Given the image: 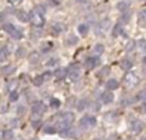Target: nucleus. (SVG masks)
Instances as JSON below:
<instances>
[{
	"instance_id": "1",
	"label": "nucleus",
	"mask_w": 146,
	"mask_h": 140,
	"mask_svg": "<svg viewBox=\"0 0 146 140\" xmlns=\"http://www.w3.org/2000/svg\"><path fill=\"white\" fill-rule=\"evenodd\" d=\"M44 14H45V8L42 5H37L28 14V21H31L35 27H42L45 25V17H44Z\"/></svg>"
},
{
	"instance_id": "2",
	"label": "nucleus",
	"mask_w": 146,
	"mask_h": 140,
	"mask_svg": "<svg viewBox=\"0 0 146 140\" xmlns=\"http://www.w3.org/2000/svg\"><path fill=\"white\" fill-rule=\"evenodd\" d=\"M73 120H74V115H73V113H71V112L63 113L56 126H58L59 129H62V130H63V129H67V127H69V126H71V123L73 122Z\"/></svg>"
},
{
	"instance_id": "3",
	"label": "nucleus",
	"mask_w": 146,
	"mask_h": 140,
	"mask_svg": "<svg viewBox=\"0 0 146 140\" xmlns=\"http://www.w3.org/2000/svg\"><path fill=\"white\" fill-rule=\"evenodd\" d=\"M3 28H4L5 32H8L13 39H15V40H19V39H22V36H23L22 31H19L17 27H15V26L10 25V23H7V25L3 26Z\"/></svg>"
},
{
	"instance_id": "4",
	"label": "nucleus",
	"mask_w": 146,
	"mask_h": 140,
	"mask_svg": "<svg viewBox=\"0 0 146 140\" xmlns=\"http://www.w3.org/2000/svg\"><path fill=\"white\" fill-rule=\"evenodd\" d=\"M124 84L128 87L136 86V85L139 84V76H137L136 73H133V72H129V73H127L126 77H124Z\"/></svg>"
},
{
	"instance_id": "5",
	"label": "nucleus",
	"mask_w": 146,
	"mask_h": 140,
	"mask_svg": "<svg viewBox=\"0 0 146 140\" xmlns=\"http://www.w3.org/2000/svg\"><path fill=\"white\" fill-rule=\"evenodd\" d=\"M80 125H81V127H83V129L92 127V126L96 125V120H95V117H92V116H85V117L81 118Z\"/></svg>"
},
{
	"instance_id": "6",
	"label": "nucleus",
	"mask_w": 146,
	"mask_h": 140,
	"mask_svg": "<svg viewBox=\"0 0 146 140\" xmlns=\"http://www.w3.org/2000/svg\"><path fill=\"white\" fill-rule=\"evenodd\" d=\"M67 73H68L69 79L74 81V80H77L78 77H80V75H81V71H80V68H78L77 66H74V64H72V66L69 67L68 69H67Z\"/></svg>"
},
{
	"instance_id": "7",
	"label": "nucleus",
	"mask_w": 146,
	"mask_h": 140,
	"mask_svg": "<svg viewBox=\"0 0 146 140\" xmlns=\"http://www.w3.org/2000/svg\"><path fill=\"white\" fill-rule=\"evenodd\" d=\"M109 28V21H103V22H100L98 25V27H96V33H98L99 36H103L104 33L106 32V30Z\"/></svg>"
},
{
	"instance_id": "8",
	"label": "nucleus",
	"mask_w": 146,
	"mask_h": 140,
	"mask_svg": "<svg viewBox=\"0 0 146 140\" xmlns=\"http://www.w3.org/2000/svg\"><path fill=\"white\" fill-rule=\"evenodd\" d=\"M44 111H45V104H44L42 102H35L32 104V113L33 115L40 116Z\"/></svg>"
},
{
	"instance_id": "9",
	"label": "nucleus",
	"mask_w": 146,
	"mask_h": 140,
	"mask_svg": "<svg viewBox=\"0 0 146 140\" xmlns=\"http://www.w3.org/2000/svg\"><path fill=\"white\" fill-rule=\"evenodd\" d=\"M131 130L136 134H140L142 130H144V122H141V121H135V122L131 125Z\"/></svg>"
},
{
	"instance_id": "10",
	"label": "nucleus",
	"mask_w": 146,
	"mask_h": 140,
	"mask_svg": "<svg viewBox=\"0 0 146 140\" xmlns=\"http://www.w3.org/2000/svg\"><path fill=\"white\" fill-rule=\"evenodd\" d=\"M100 63V62H99V58L98 57H92V58H88L87 61H86V63H85V66L87 67L88 69H91V68H95L96 66H98V64Z\"/></svg>"
},
{
	"instance_id": "11",
	"label": "nucleus",
	"mask_w": 146,
	"mask_h": 140,
	"mask_svg": "<svg viewBox=\"0 0 146 140\" xmlns=\"http://www.w3.org/2000/svg\"><path fill=\"white\" fill-rule=\"evenodd\" d=\"M101 102L105 103V104H108V103L113 102V94H111L110 91L103 93V94H101Z\"/></svg>"
},
{
	"instance_id": "12",
	"label": "nucleus",
	"mask_w": 146,
	"mask_h": 140,
	"mask_svg": "<svg viewBox=\"0 0 146 140\" xmlns=\"http://www.w3.org/2000/svg\"><path fill=\"white\" fill-rule=\"evenodd\" d=\"M66 30V26L63 25V23H54L53 25V32L55 33V35H59V33L62 32V31Z\"/></svg>"
},
{
	"instance_id": "13",
	"label": "nucleus",
	"mask_w": 146,
	"mask_h": 140,
	"mask_svg": "<svg viewBox=\"0 0 146 140\" xmlns=\"http://www.w3.org/2000/svg\"><path fill=\"white\" fill-rule=\"evenodd\" d=\"M15 15H17V18L21 21V22H27L28 21V14L25 12V10H17Z\"/></svg>"
},
{
	"instance_id": "14",
	"label": "nucleus",
	"mask_w": 146,
	"mask_h": 140,
	"mask_svg": "<svg viewBox=\"0 0 146 140\" xmlns=\"http://www.w3.org/2000/svg\"><path fill=\"white\" fill-rule=\"evenodd\" d=\"M118 86H119L118 81H117V80H114V79L109 80V81L106 82V87H108L109 90H115V89H118Z\"/></svg>"
},
{
	"instance_id": "15",
	"label": "nucleus",
	"mask_w": 146,
	"mask_h": 140,
	"mask_svg": "<svg viewBox=\"0 0 146 140\" xmlns=\"http://www.w3.org/2000/svg\"><path fill=\"white\" fill-rule=\"evenodd\" d=\"M66 75H67L66 68H58L55 72H54V76H55L56 79H63V77H66Z\"/></svg>"
},
{
	"instance_id": "16",
	"label": "nucleus",
	"mask_w": 146,
	"mask_h": 140,
	"mask_svg": "<svg viewBox=\"0 0 146 140\" xmlns=\"http://www.w3.org/2000/svg\"><path fill=\"white\" fill-rule=\"evenodd\" d=\"M139 25L141 27H145L146 25V14H145V10H141L139 14Z\"/></svg>"
},
{
	"instance_id": "17",
	"label": "nucleus",
	"mask_w": 146,
	"mask_h": 140,
	"mask_svg": "<svg viewBox=\"0 0 146 140\" xmlns=\"http://www.w3.org/2000/svg\"><path fill=\"white\" fill-rule=\"evenodd\" d=\"M122 31H123V26H122V23H117L115 27H114V30H113V36L114 37L119 36L122 33Z\"/></svg>"
},
{
	"instance_id": "18",
	"label": "nucleus",
	"mask_w": 146,
	"mask_h": 140,
	"mask_svg": "<svg viewBox=\"0 0 146 140\" xmlns=\"http://www.w3.org/2000/svg\"><path fill=\"white\" fill-rule=\"evenodd\" d=\"M78 32H80V35L82 36H86L88 33V25H80L78 26Z\"/></svg>"
},
{
	"instance_id": "19",
	"label": "nucleus",
	"mask_w": 146,
	"mask_h": 140,
	"mask_svg": "<svg viewBox=\"0 0 146 140\" xmlns=\"http://www.w3.org/2000/svg\"><path fill=\"white\" fill-rule=\"evenodd\" d=\"M103 51H104L103 44H98V45H95V48H94V54H95L96 57L100 55V54H103Z\"/></svg>"
},
{
	"instance_id": "20",
	"label": "nucleus",
	"mask_w": 146,
	"mask_h": 140,
	"mask_svg": "<svg viewBox=\"0 0 146 140\" xmlns=\"http://www.w3.org/2000/svg\"><path fill=\"white\" fill-rule=\"evenodd\" d=\"M44 81H45V80H44V77H42V75H41V76H36L35 79H33V85H35V86H41V85L44 84Z\"/></svg>"
},
{
	"instance_id": "21",
	"label": "nucleus",
	"mask_w": 146,
	"mask_h": 140,
	"mask_svg": "<svg viewBox=\"0 0 146 140\" xmlns=\"http://www.w3.org/2000/svg\"><path fill=\"white\" fill-rule=\"evenodd\" d=\"M38 61H40V55H38V53L33 51V53L30 54V62L31 63H37Z\"/></svg>"
},
{
	"instance_id": "22",
	"label": "nucleus",
	"mask_w": 146,
	"mask_h": 140,
	"mask_svg": "<svg viewBox=\"0 0 146 140\" xmlns=\"http://www.w3.org/2000/svg\"><path fill=\"white\" fill-rule=\"evenodd\" d=\"M3 139H4V140L13 139V131L12 130H5L4 133H3Z\"/></svg>"
},
{
	"instance_id": "23",
	"label": "nucleus",
	"mask_w": 146,
	"mask_h": 140,
	"mask_svg": "<svg viewBox=\"0 0 146 140\" xmlns=\"http://www.w3.org/2000/svg\"><path fill=\"white\" fill-rule=\"evenodd\" d=\"M14 71H15V67H13V66H7V67L3 68V73L4 75H10V73H13Z\"/></svg>"
},
{
	"instance_id": "24",
	"label": "nucleus",
	"mask_w": 146,
	"mask_h": 140,
	"mask_svg": "<svg viewBox=\"0 0 146 140\" xmlns=\"http://www.w3.org/2000/svg\"><path fill=\"white\" fill-rule=\"evenodd\" d=\"M78 43V39L74 35H71L68 37V40H67V44H68V45H74V44H77Z\"/></svg>"
},
{
	"instance_id": "25",
	"label": "nucleus",
	"mask_w": 146,
	"mask_h": 140,
	"mask_svg": "<svg viewBox=\"0 0 146 140\" xmlns=\"http://www.w3.org/2000/svg\"><path fill=\"white\" fill-rule=\"evenodd\" d=\"M122 68L126 69V71H129L132 68V63L129 61H123L122 62Z\"/></svg>"
},
{
	"instance_id": "26",
	"label": "nucleus",
	"mask_w": 146,
	"mask_h": 140,
	"mask_svg": "<svg viewBox=\"0 0 146 140\" xmlns=\"http://www.w3.org/2000/svg\"><path fill=\"white\" fill-rule=\"evenodd\" d=\"M17 80H13V81H10L9 84H8V90H9V91H13V90L15 89V87H17Z\"/></svg>"
},
{
	"instance_id": "27",
	"label": "nucleus",
	"mask_w": 146,
	"mask_h": 140,
	"mask_svg": "<svg viewBox=\"0 0 146 140\" xmlns=\"http://www.w3.org/2000/svg\"><path fill=\"white\" fill-rule=\"evenodd\" d=\"M7 55H8V51L5 50V49H0V62L4 61V59L7 58Z\"/></svg>"
},
{
	"instance_id": "28",
	"label": "nucleus",
	"mask_w": 146,
	"mask_h": 140,
	"mask_svg": "<svg viewBox=\"0 0 146 140\" xmlns=\"http://www.w3.org/2000/svg\"><path fill=\"white\" fill-rule=\"evenodd\" d=\"M127 8H128V4H127V3H124V1H121V3L118 4V9L123 10V12H126Z\"/></svg>"
},
{
	"instance_id": "29",
	"label": "nucleus",
	"mask_w": 146,
	"mask_h": 140,
	"mask_svg": "<svg viewBox=\"0 0 146 140\" xmlns=\"http://www.w3.org/2000/svg\"><path fill=\"white\" fill-rule=\"evenodd\" d=\"M50 104L53 108H59V105H60V102H59L58 99H51L50 100Z\"/></svg>"
},
{
	"instance_id": "30",
	"label": "nucleus",
	"mask_w": 146,
	"mask_h": 140,
	"mask_svg": "<svg viewBox=\"0 0 146 140\" xmlns=\"http://www.w3.org/2000/svg\"><path fill=\"white\" fill-rule=\"evenodd\" d=\"M9 99L12 100V102H15V100L18 99V94L14 91V90H13V91H10V98H9Z\"/></svg>"
},
{
	"instance_id": "31",
	"label": "nucleus",
	"mask_w": 146,
	"mask_h": 140,
	"mask_svg": "<svg viewBox=\"0 0 146 140\" xmlns=\"http://www.w3.org/2000/svg\"><path fill=\"white\" fill-rule=\"evenodd\" d=\"M51 45H53L51 43H46V44H44L41 49H42V51H48V50H50L51 49Z\"/></svg>"
},
{
	"instance_id": "32",
	"label": "nucleus",
	"mask_w": 146,
	"mask_h": 140,
	"mask_svg": "<svg viewBox=\"0 0 146 140\" xmlns=\"http://www.w3.org/2000/svg\"><path fill=\"white\" fill-rule=\"evenodd\" d=\"M56 64H58V59H51V61L48 62V64H46V66H48V67H54V66H56Z\"/></svg>"
},
{
	"instance_id": "33",
	"label": "nucleus",
	"mask_w": 146,
	"mask_h": 140,
	"mask_svg": "<svg viewBox=\"0 0 146 140\" xmlns=\"http://www.w3.org/2000/svg\"><path fill=\"white\" fill-rule=\"evenodd\" d=\"M25 53H26V50L23 48H19L18 49V51H17V57L18 58H22L23 55H25Z\"/></svg>"
},
{
	"instance_id": "34",
	"label": "nucleus",
	"mask_w": 146,
	"mask_h": 140,
	"mask_svg": "<svg viewBox=\"0 0 146 140\" xmlns=\"http://www.w3.org/2000/svg\"><path fill=\"white\" fill-rule=\"evenodd\" d=\"M144 99H145V90H142V91L140 93L139 95H137L136 100H144Z\"/></svg>"
},
{
	"instance_id": "35",
	"label": "nucleus",
	"mask_w": 146,
	"mask_h": 140,
	"mask_svg": "<svg viewBox=\"0 0 146 140\" xmlns=\"http://www.w3.org/2000/svg\"><path fill=\"white\" fill-rule=\"evenodd\" d=\"M44 133H55V129L51 127V126H48L46 129H44Z\"/></svg>"
},
{
	"instance_id": "36",
	"label": "nucleus",
	"mask_w": 146,
	"mask_h": 140,
	"mask_svg": "<svg viewBox=\"0 0 146 140\" xmlns=\"http://www.w3.org/2000/svg\"><path fill=\"white\" fill-rule=\"evenodd\" d=\"M133 46H135V43H132L131 41V43L128 44V46H127V51H131L132 49H133Z\"/></svg>"
},
{
	"instance_id": "37",
	"label": "nucleus",
	"mask_w": 146,
	"mask_h": 140,
	"mask_svg": "<svg viewBox=\"0 0 146 140\" xmlns=\"http://www.w3.org/2000/svg\"><path fill=\"white\" fill-rule=\"evenodd\" d=\"M139 46H140V49H142V50H144V48H145V40H140L139 41Z\"/></svg>"
},
{
	"instance_id": "38",
	"label": "nucleus",
	"mask_w": 146,
	"mask_h": 140,
	"mask_svg": "<svg viewBox=\"0 0 146 140\" xmlns=\"http://www.w3.org/2000/svg\"><path fill=\"white\" fill-rule=\"evenodd\" d=\"M21 1H22V0H9V3H10V4H13V5H17V4H19Z\"/></svg>"
},
{
	"instance_id": "39",
	"label": "nucleus",
	"mask_w": 146,
	"mask_h": 140,
	"mask_svg": "<svg viewBox=\"0 0 146 140\" xmlns=\"http://www.w3.org/2000/svg\"><path fill=\"white\" fill-rule=\"evenodd\" d=\"M108 72H109V68H108V67H106V68H104V69H103V71H101V72H100V76H101V75H104V73H105V75H106V73H108Z\"/></svg>"
},
{
	"instance_id": "40",
	"label": "nucleus",
	"mask_w": 146,
	"mask_h": 140,
	"mask_svg": "<svg viewBox=\"0 0 146 140\" xmlns=\"http://www.w3.org/2000/svg\"><path fill=\"white\" fill-rule=\"evenodd\" d=\"M4 18H5V14L0 12V22H3V21H4Z\"/></svg>"
},
{
	"instance_id": "41",
	"label": "nucleus",
	"mask_w": 146,
	"mask_h": 140,
	"mask_svg": "<svg viewBox=\"0 0 146 140\" xmlns=\"http://www.w3.org/2000/svg\"><path fill=\"white\" fill-rule=\"evenodd\" d=\"M18 113H19V115H21V113H25V108L19 107V108H18Z\"/></svg>"
},
{
	"instance_id": "42",
	"label": "nucleus",
	"mask_w": 146,
	"mask_h": 140,
	"mask_svg": "<svg viewBox=\"0 0 146 140\" xmlns=\"http://www.w3.org/2000/svg\"><path fill=\"white\" fill-rule=\"evenodd\" d=\"M141 140H145V139H144V138H142V139H141Z\"/></svg>"
}]
</instances>
